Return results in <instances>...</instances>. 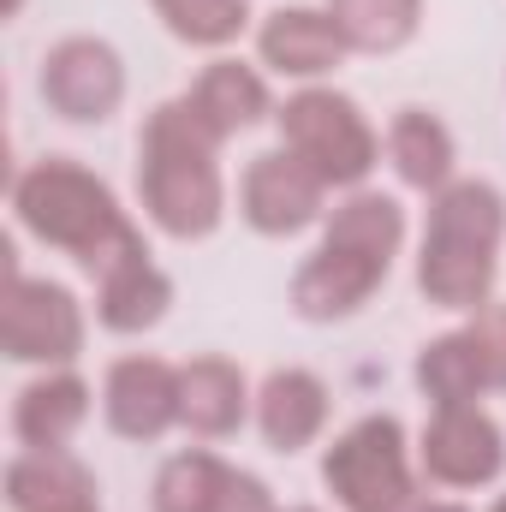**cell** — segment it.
<instances>
[{
    "instance_id": "6da1fadb",
    "label": "cell",
    "mask_w": 506,
    "mask_h": 512,
    "mask_svg": "<svg viewBox=\"0 0 506 512\" xmlns=\"http://www.w3.org/2000/svg\"><path fill=\"white\" fill-rule=\"evenodd\" d=\"M12 209H18L24 233H36V239L54 245V251L78 256V268H84L90 280H108V274H120L126 262H143V256H149L143 233L131 227L126 209L114 203V191H108L90 167H78V161H66V155L30 161V167L12 179Z\"/></svg>"
},
{
    "instance_id": "7a4b0ae2",
    "label": "cell",
    "mask_w": 506,
    "mask_h": 512,
    "mask_svg": "<svg viewBox=\"0 0 506 512\" xmlns=\"http://www.w3.org/2000/svg\"><path fill=\"white\" fill-rule=\"evenodd\" d=\"M137 197L167 239H209L227 215L221 137L191 114V102H161L137 131Z\"/></svg>"
},
{
    "instance_id": "3957f363",
    "label": "cell",
    "mask_w": 506,
    "mask_h": 512,
    "mask_svg": "<svg viewBox=\"0 0 506 512\" xmlns=\"http://www.w3.org/2000/svg\"><path fill=\"white\" fill-rule=\"evenodd\" d=\"M405 245V209L387 191H352L334 203L316 256L292 274V310L304 322H340L352 316L393 268Z\"/></svg>"
},
{
    "instance_id": "277c9868",
    "label": "cell",
    "mask_w": 506,
    "mask_h": 512,
    "mask_svg": "<svg viewBox=\"0 0 506 512\" xmlns=\"http://www.w3.org/2000/svg\"><path fill=\"white\" fill-rule=\"evenodd\" d=\"M506 239V197L483 179H453L429 197V227L417 256V286L441 310H483L495 298Z\"/></svg>"
},
{
    "instance_id": "5b68a950",
    "label": "cell",
    "mask_w": 506,
    "mask_h": 512,
    "mask_svg": "<svg viewBox=\"0 0 506 512\" xmlns=\"http://www.w3.org/2000/svg\"><path fill=\"white\" fill-rule=\"evenodd\" d=\"M274 120H280V149H292L328 191H364V179L376 173L381 137L352 96L310 84L286 96Z\"/></svg>"
},
{
    "instance_id": "8992f818",
    "label": "cell",
    "mask_w": 506,
    "mask_h": 512,
    "mask_svg": "<svg viewBox=\"0 0 506 512\" xmlns=\"http://www.w3.org/2000/svg\"><path fill=\"white\" fill-rule=\"evenodd\" d=\"M322 483L346 512H411L417 507V477L405 453L399 417H358L328 453H322Z\"/></svg>"
},
{
    "instance_id": "52a82bcc",
    "label": "cell",
    "mask_w": 506,
    "mask_h": 512,
    "mask_svg": "<svg viewBox=\"0 0 506 512\" xmlns=\"http://www.w3.org/2000/svg\"><path fill=\"white\" fill-rule=\"evenodd\" d=\"M0 346L12 364H72L84 352V310L60 280H30L6 268L0 298Z\"/></svg>"
},
{
    "instance_id": "ba28073f",
    "label": "cell",
    "mask_w": 506,
    "mask_h": 512,
    "mask_svg": "<svg viewBox=\"0 0 506 512\" xmlns=\"http://www.w3.org/2000/svg\"><path fill=\"white\" fill-rule=\"evenodd\" d=\"M417 465L441 489H483L506 471V435L483 405H447L423 423Z\"/></svg>"
},
{
    "instance_id": "9c48e42d",
    "label": "cell",
    "mask_w": 506,
    "mask_h": 512,
    "mask_svg": "<svg viewBox=\"0 0 506 512\" xmlns=\"http://www.w3.org/2000/svg\"><path fill=\"white\" fill-rule=\"evenodd\" d=\"M42 102L60 114V120H108L120 102H126V66L120 54L102 42V36H66L48 48L42 60Z\"/></svg>"
},
{
    "instance_id": "30bf717a",
    "label": "cell",
    "mask_w": 506,
    "mask_h": 512,
    "mask_svg": "<svg viewBox=\"0 0 506 512\" xmlns=\"http://www.w3.org/2000/svg\"><path fill=\"white\" fill-rule=\"evenodd\" d=\"M322 203H328V185L292 149L256 155L245 167V179H239V215L251 221L256 233H268V239L304 233L310 221H322Z\"/></svg>"
},
{
    "instance_id": "8fae6325",
    "label": "cell",
    "mask_w": 506,
    "mask_h": 512,
    "mask_svg": "<svg viewBox=\"0 0 506 512\" xmlns=\"http://www.w3.org/2000/svg\"><path fill=\"white\" fill-rule=\"evenodd\" d=\"M102 417L126 441H161L179 423V370L161 358H120L102 382Z\"/></svg>"
},
{
    "instance_id": "7c38bea8",
    "label": "cell",
    "mask_w": 506,
    "mask_h": 512,
    "mask_svg": "<svg viewBox=\"0 0 506 512\" xmlns=\"http://www.w3.org/2000/svg\"><path fill=\"white\" fill-rule=\"evenodd\" d=\"M256 54H262V66H274L280 78L316 84V78H328V72L352 54V42L340 36V24H334L328 6H322V12H316V6H280V12L262 18Z\"/></svg>"
},
{
    "instance_id": "4fadbf2b",
    "label": "cell",
    "mask_w": 506,
    "mask_h": 512,
    "mask_svg": "<svg viewBox=\"0 0 506 512\" xmlns=\"http://www.w3.org/2000/svg\"><path fill=\"white\" fill-rule=\"evenodd\" d=\"M90 417V387L72 370H48L12 399V435L30 453H66Z\"/></svg>"
},
{
    "instance_id": "5bb4252c",
    "label": "cell",
    "mask_w": 506,
    "mask_h": 512,
    "mask_svg": "<svg viewBox=\"0 0 506 512\" xmlns=\"http://www.w3.org/2000/svg\"><path fill=\"white\" fill-rule=\"evenodd\" d=\"M256 429L274 453H304L328 429V387L310 370H274L256 393Z\"/></svg>"
},
{
    "instance_id": "9a60e30c",
    "label": "cell",
    "mask_w": 506,
    "mask_h": 512,
    "mask_svg": "<svg viewBox=\"0 0 506 512\" xmlns=\"http://www.w3.org/2000/svg\"><path fill=\"white\" fill-rule=\"evenodd\" d=\"M245 417H251V382H245L239 364H227V358H191L179 370V423L191 435L221 441Z\"/></svg>"
},
{
    "instance_id": "2e32d148",
    "label": "cell",
    "mask_w": 506,
    "mask_h": 512,
    "mask_svg": "<svg viewBox=\"0 0 506 512\" xmlns=\"http://www.w3.org/2000/svg\"><path fill=\"white\" fill-rule=\"evenodd\" d=\"M185 102H191V114L215 131L221 143H227L233 131H251L256 120L274 108L262 72L245 66V60H209V66L197 72V84L185 90Z\"/></svg>"
},
{
    "instance_id": "e0dca14e",
    "label": "cell",
    "mask_w": 506,
    "mask_h": 512,
    "mask_svg": "<svg viewBox=\"0 0 506 512\" xmlns=\"http://www.w3.org/2000/svg\"><path fill=\"white\" fill-rule=\"evenodd\" d=\"M387 161H393V173H399L411 191L435 197L441 185H453L459 149H453V131L441 126L429 108H399L393 126H387Z\"/></svg>"
},
{
    "instance_id": "ac0fdd59",
    "label": "cell",
    "mask_w": 506,
    "mask_h": 512,
    "mask_svg": "<svg viewBox=\"0 0 506 512\" xmlns=\"http://www.w3.org/2000/svg\"><path fill=\"white\" fill-rule=\"evenodd\" d=\"M6 501L12 512H60L78 501H96V477L72 453H18L6 465Z\"/></svg>"
},
{
    "instance_id": "d6986e66",
    "label": "cell",
    "mask_w": 506,
    "mask_h": 512,
    "mask_svg": "<svg viewBox=\"0 0 506 512\" xmlns=\"http://www.w3.org/2000/svg\"><path fill=\"white\" fill-rule=\"evenodd\" d=\"M167 304H173V280L149 256L126 262L108 280H96V322L108 334H143V328H155L167 316Z\"/></svg>"
},
{
    "instance_id": "ffe728a7",
    "label": "cell",
    "mask_w": 506,
    "mask_h": 512,
    "mask_svg": "<svg viewBox=\"0 0 506 512\" xmlns=\"http://www.w3.org/2000/svg\"><path fill=\"white\" fill-rule=\"evenodd\" d=\"M417 387L435 411L447 405H477V393L489 387V370H483V352L471 334H441L417 352Z\"/></svg>"
},
{
    "instance_id": "44dd1931",
    "label": "cell",
    "mask_w": 506,
    "mask_h": 512,
    "mask_svg": "<svg viewBox=\"0 0 506 512\" xmlns=\"http://www.w3.org/2000/svg\"><path fill=\"white\" fill-rule=\"evenodd\" d=\"M233 489V465L191 447V453H173L161 471H155V512H221Z\"/></svg>"
},
{
    "instance_id": "7402d4cb",
    "label": "cell",
    "mask_w": 506,
    "mask_h": 512,
    "mask_svg": "<svg viewBox=\"0 0 506 512\" xmlns=\"http://www.w3.org/2000/svg\"><path fill=\"white\" fill-rule=\"evenodd\" d=\"M328 12L358 54H393L423 24V0H328Z\"/></svg>"
},
{
    "instance_id": "603a6c76",
    "label": "cell",
    "mask_w": 506,
    "mask_h": 512,
    "mask_svg": "<svg viewBox=\"0 0 506 512\" xmlns=\"http://www.w3.org/2000/svg\"><path fill=\"white\" fill-rule=\"evenodd\" d=\"M155 6V18L179 36V42H191V48H227V42H239V30L251 24V6L245 0H149Z\"/></svg>"
},
{
    "instance_id": "cb8c5ba5",
    "label": "cell",
    "mask_w": 506,
    "mask_h": 512,
    "mask_svg": "<svg viewBox=\"0 0 506 512\" xmlns=\"http://www.w3.org/2000/svg\"><path fill=\"white\" fill-rule=\"evenodd\" d=\"M483 352V370H489V387H506V304H483L477 322L465 328Z\"/></svg>"
},
{
    "instance_id": "d4e9b609",
    "label": "cell",
    "mask_w": 506,
    "mask_h": 512,
    "mask_svg": "<svg viewBox=\"0 0 506 512\" xmlns=\"http://www.w3.org/2000/svg\"><path fill=\"white\" fill-rule=\"evenodd\" d=\"M411 512H465V507H459V501H423V495H417V507Z\"/></svg>"
},
{
    "instance_id": "484cf974",
    "label": "cell",
    "mask_w": 506,
    "mask_h": 512,
    "mask_svg": "<svg viewBox=\"0 0 506 512\" xmlns=\"http://www.w3.org/2000/svg\"><path fill=\"white\" fill-rule=\"evenodd\" d=\"M60 512H102L96 501H78V507H60Z\"/></svg>"
},
{
    "instance_id": "4316f807",
    "label": "cell",
    "mask_w": 506,
    "mask_h": 512,
    "mask_svg": "<svg viewBox=\"0 0 506 512\" xmlns=\"http://www.w3.org/2000/svg\"><path fill=\"white\" fill-rule=\"evenodd\" d=\"M18 6H24V0H6V6H0V12H6V18H18Z\"/></svg>"
},
{
    "instance_id": "83f0119b",
    "label": "cell",
    "mask_w": 506,
    "mask_h": 512,
    "mask_svg": "<svg viewBox=\"0 0 506 512\" xmlns=\"http://www.w3.org/2000/svg\"><path fill=\"white\" fill-rule=\"evenodd\" d=\"M489 512H506V495H501V501H495V507H489Z\"/></svg>"
},
{
    "instance_id": "f1b7e54d",
    "label": "cell",
    "mask_w": 506,
    "mask_h": 512,
    "mask_svg": "<svg viewBox=\"0 0 506 512\" xmlns=\"http://www.w3.org/2000/svg\"><path fill=\"white\" fill-rule=\"evenodd\" d=\"M298 512H310V507H298Z\"/></svg>"
}]
</instances>
